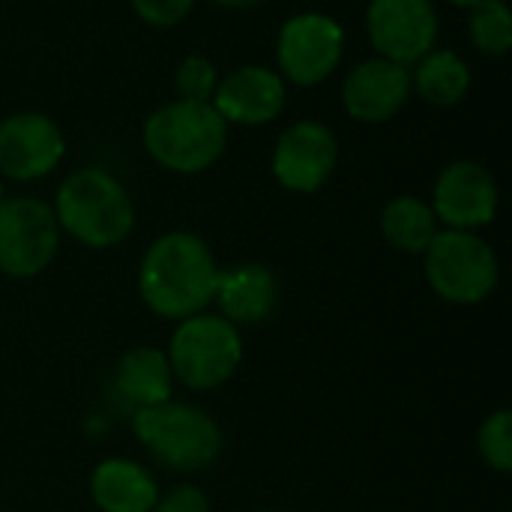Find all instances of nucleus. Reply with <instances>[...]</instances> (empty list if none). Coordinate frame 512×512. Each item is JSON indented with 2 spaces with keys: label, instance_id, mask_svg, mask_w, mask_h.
<instances>
[{
  "label": "nucleus",
  "instance_id": "nucleus-27",
  "mask_svg": "<svg viewBox=\"0 0 512 512\" xmlns=\"http://www.w3.org/2000/svg\"><path fill=\"white\" fill-rule=\"evenodd\" d=\"M6 201V195H3V180H0V204Z\"/></svg>",
  "mask_w": 512,
  "mask_h": 512
},
{
  "label": "nucleus",
  "instance_id": "nucleus-24",
  "mask_svg": "<svg viewBox=\"0 0 512 512\" xmlns=\"http://www.w3.org/2000/svg\"><path fill=\"white\" fill-rule=\"evenodd\" d=\"M153 512H210V498L198 486H177L156 501Z\"/></svg>",
  "mask_w": 512,
  "mask_h": 512
},
{
  "label": "nucleus",
  "instance_id": "nucleus-9",
  "mask_svg": "<svg viewBox=\"0 0 512 512\" xmlns=\"http://www.w3.org/2000/svg\"><path fill=\"white\" fill-rule=\"evenodd\" d=\"M366 33L378 57L414 66L438 42V9L432 0H369Z\"/></svg>",
  "mask_w": 512,
  "mask_h": 512
},
{
  "label": "nucleus",
  "instance_id": "nucleus-12",
  "mask_svg": "<svg viewBox=\"0 0 512 512\" xmlns=\"http://www.w3.org/2000/svg\"><path fill=\"white\" fill-rule=\"evenodd\" d=\"M498 183L492 171L474 159H459L441 171L432 192V210L438 222L456 231L486 228L498 213Z\"/></svg>",
  "mask_w": 512,
  "mask_h": 512
},
{
  "label": "nucleus",
  "instance_id": "nucleus-15",
  "mask_svg": "<svg viewBox=\"0 0 512 512\" xmlns=\"http://www.w3.org/2000/svg\"><path fill=\"white\" fill-rule=\"evenodd\" d=\"M213 303H219L222 318L234 327H255L276 312L279 282L264 264L246 261L231 270H219Z\"/></svg>",
  "mask_w": 512,
  "mask_h": 512
},
{
  "label": "nucleus",
  "instance_id": "nucleus-16",
  "mask_svg": "<svg viewBox=\"0 0 512 512\" xmlns=\"http://www.w3.org/2000/svg\"><path fill=\"white\" fill-rule=\"evenodd\" d=\"M90 495L102 512H153L159 486L144 465L105 459L90 474Z\"/></svg>",
  "mask_w": 512,
  "mask_h": 512
},
{
  "label": "nucleus",
  "instance_id": "nucleus-19",
  "mask_svg": "<svg viewBox=\"0 0 512 512\" xmlns=\"http://www.w3.org/2000/svg\"><path fill=\"white\" fill-rule=\"evenodd\" d=\"M438 231L441 228H438V216H435L432 204H426L414 195L393 198L381 213L384 240L405 255H423Z\"/></svg>",
  "mask_w": 512,
  "mask_h": 512
},
{
  "label": "nucleus",
  "instance_id": "nucleus-5",
  "mask_svg": "<svg viewBox=\"0 0 512 512\" xmlns=\"http://www.w3.org/2000/svg\"><path fill=\"white\" fill-rule=\"evenodd\" d=\"M168 363L174 381L189 390H216L234 378L243 360L240 330L222 315H192L183 318L168 345Z\"/></svg>",
  "mask_w": 512,
  "mask_h": 512
},
{
  "label": "nucleus",
  "instance_id": "nucleus-14",
  "mask_svg": "<svg viewBox=\"0 0 512 512\" xmlns=\"http://www.w3.org/2000/svg\"><path fill=\"white\" fill-rule=\"evenodd\" d=\"M285 78L270 66H237L225 78H219L210 105L231 126H264L276 120L285 108Z\"/></svg>",
  "mask_w": 512,
  "mask_h": 512
},
{
  "label": "nucleus",
  "instance_id": "nucleus-20",
  "mask_svg": "<svg viewBox=\"0 0 512 512\" xmlns=\"http://www.w3.org/2000/svg\"><path fill=\"white\" fill-rule=\"evenodd\" d=\"M468 36L477 51L504 57L512 48V12L504 0H477L468 9Z\"/></svg>",
  "mask_w": 512,
  "mask_h": 512
},
{
  "label": "nucleus",
  "instance_id": "nucleus-25",
  "mask_svg": "<svg viewBox=\"0 0 512 512\" xmlns=\"http://www.w3.org/2000/svg\"><path fill=\"white\" fill-rule=\"evenodd\" d=\"M216 6H225V9H252V6H261L267 0H210Z\"/></svg>",
  "mask_w": 512,
  "mask_h": 512
},
{
  "label": "nucleus",
  "instance_id": "nucleus-28",
  "mask_svg": "<svg viewBox=\"0 0 512 512\" xmlns=\"http://www.w3.org/2000/svg\"><path fill=\"white\" fill-rule=\"evenodd\" d=\"M261 512H282V510H261Z\"/></svg>",
  "mask_w": 512,
  "mask_h": 512
},
{
  "label": "nucleus",
  "instance_id": "nucleus-21",
  "mask_svg": "<svg viewBox=\"0 0 512 512\" xmlns=\"http://www.w3.org/2000/svg\"><path fill=\"white\" fill-rule=\"evenodd\" d=\"M477 447L480 456L486 459L489 468L510 474L512 471V411L501 408L495 414H489L480 426L477 435Z\"/></svg>",
  "mask_w": 512,
  "mask_h": 512
},
{
  "label": "nucleus",
  "instance_id": "nucleus-10",
  "mask_svg": "<svg viewBox=\"0 0 512 512\" xmlns=\"http://www.w3.org/2000/svg\"><path fill=\"white\" fill-rule=\"evenodd\" d=\"M66 153L60 126L42 111H18L0 120V174L18 183L51 174Z\"/></svg>",
  "mask_w": 512,
  "mask_h": 512
},
{
  "label": "nucleus",
  "instance_id": "nucleus-26",
  "mask_svg": "<svg viewBox=\"0 0 512 512\" xmlns=\"http://www.w3.org/2000/svg\"><path fill=\"white\" fill-rule=\"evenodd\" d=\"M447 3H453V6H459V9H471L477 0H447Z\"/></svg>",
  "mask_w": 512,
  "mask_h": 512
},
{
  "label": "nucleus",
  "instance_id": "nucleus-17",
  "mask_svg": "<svg viewBox=\"0 0 512 512\" xmlns=\"http://www.w3.org/2000/svg\"><path fill=\"white\" fill-rule=\"evenodd\" d=\"M117 393L135 408H153L171 399L174 372L168 354L150 345L132 348L117 363Z\"/></svg>",
  "mask_w": 512,
  "mask_h": 512
},
{
  "label": "nucleus",
  "instance_id": "nucleus-3",
  "mask_svg": "<svg viewBox=\"0 0 512 512\" xmlns=\"http://www.w3.org/2000/svg\"><path fill=\"white\" fill-rule=\"evenodd\" d=\"M147 156L174 174H201L228 147V123L210 102L174 99L156 108L141 129Z\"/></svg>",
  "mask_w": 512,
  "mask_h": 512
},
{
  "label": "nucleus",
  "instance_id": "nucleus-6",
  "mask_svg": "<svg viewBox=\"0 0 512 512\" xmlns=\"http://www.w3.org/2000/svg\"><path fill=\"white\" fill-rule=\"evenodd\" d=\"M423 258L432 291L450 303L474 306L498 288V255L477 231H438Z\"/></svg>",
  "mask_w": 512,
  "mask_h": 512
},
{
  "label": "nucleus",
  "instance_id": "nucleus-23",
  "mask_svg": "<svg viewBox=\"0 0 512 512\" xmlns=\"http://www.w3.org/2000/svg\"><path fill=\"white\" fill-rule=\"evenodd\" d=\"M195 0H132L135 15L150 27H174L192 12Z\"/></svg>",
  "mask_w": 512,
  "mask_h": 512
},
{
  "label": "nucleus",
  "instance_id": "nucleus-18",
  "mask_svg": "<svg viewBox=\"0 0 512 512\" xmlns=\"http://www.w3.org/2000/svg\"><path fill=\"white\" fill-rule=\"evenodd\" d=\"M411 87L429 105L450 108L462 102L471 90V69L468 63L450 48H432L420 57L411 69Z\"/></svg>",
  "mask_w": 512,
  "mask_h": 512
},
{
  "label": "nucleus",
  "instance_id": "nucleus-1",
  "mask_svg": "<svg viewBox=\"0 0 512 512\" xmlns=\"http://www.w3.org/2000/svg\"><path fill=\"white\" fill-rule=\"evenodd\" d=\"M219 282V264L210 246L189 231H168L150 243L138 267L141 300L162 318L183 321L201 315Z\"/></svg>",
  "mask_w": 512,
  "mask_h": 512
},
{
  "label": "nucleus",
  "instance_id": "nucleus-11",
  "mask_svg": "<svg viewBox=\"0 0 512 512\" xmlns=\"http://www.w3.org/2000/svg\"><path fill=\"white\" fill-rule=\"evenodd\" d=\"M339 162V141L330 126L318 120H297L288 126L273 150V177L291 192H318Z\"/></svg>",
  "mask_w": 512,
  "mask_h": 512
},
{
  "label": "nucleus",
  "instance_id": "nucleus-22",
  "mask_svg": "<svg viewBox=\"0 0 512 512\" xmlns=\"http://www.w3.org/2000/svg\"><path fill=\"white\" fill-rule=\"evenodd\" d=\"M216 84H219V72H216L213 60H207L201 54H189V57H183L177 63V72H174L177 99H186V102H210Z\"/></svg>",
  "mask_w": 512,
  "mask_h": 512
},
{
  "label": "nucleus",
  "instance_id": "nucleus-13",
  "mask_svg": "<svg viewBox=\"0 0 512 512\" xmlns=\"http://www.w3.org/2000/svg\"><path fill=\"white\" fill-rule=\"evenodd\" d=\"M411 90V66L372 57L345 75L342 105L357 123H387L405 108Z\"/></svg>",
  "mask_w": 512,
  "mask_h": 512
},
{
  "label": "nucleus",
  "instance_id": "nucleus-2",
  "mask_svg": "<svg viewBox=\"0 0 512 512\" xmlns=\"http://www.w3.org/2000/svg\"><path fill=\"white\" fill-rule=\"evenodd\" d=\"M60 231L90 249H111L135 228V207L123 183L102 168L72 171L54 198Z\"/></svg>",
  "mask_w": 512,
  "mask_h": 512
},
{
  "label": "nucleus",
  "instance_id": "nucleus-8",
  "mask_svg": "<svg viewBox=\"0 0 512 512\" xmlns=\"http://www.w3.org/2000/svg\"><path fill=\"white\" fill-rule=\"evenodd\" d=\"M345 51V30L327 12H297L276 36L279 75L297 87H315L327 81Z\"/></svg>",
  "mask_w": 512,
  "mask_h": 512
},
{
  "label": "nucleus",
  "instance_id": "nucleus-4",
  "mask_svg": "<svg viewBox=\"0 0 512 512\" xmlns=\"http://www.w3.org/2000/svg\"><path fill=\"white\" fill-rule=\"evenodd\" d=\"M132 429L144 450L171 471H204L225 447L222 429L210 414L174 399L153 408H138Z\"/></svg>",
  "mask_w": 512,
  "mask_h": 512
},
{
  "label": "nucleus",
  "instance_id": "nucleus-7",
  "mask_svg": "<svg viewBox=\"0 0 512 512\" xmlns=\"http://www.w3.org/2000/svg\"><path fill=\"white\" fill-rule=\"evenodd\" d=\"M57 249L60 225L51 204L27 195L0 204V273L33 279L54 261Z\"/></svg>",
  "mask_w": 512,
  "mask_h": 512
}]
</instances>
